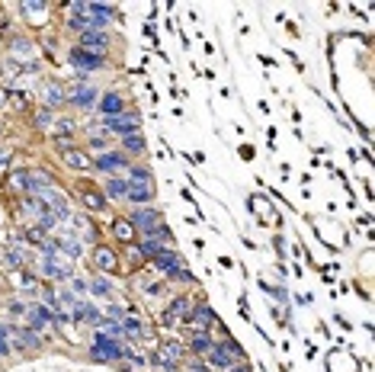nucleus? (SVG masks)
<instances>
[{
	"label": "nucleus",
	"mask_w": 375,
	"mask_h": 372,
	"mask_svg": "<svg viewBox=\"0 0 375 372\" xmlns=\"http://www.w3.org/2000/svg\"><path fill=\"white\" fill-rule=\"evenodd\" d=\"M151 260H154V266H158L164 276H170V279H193V273H189L186 266H183V260L177 254H170V250H161V254L151 257Z\"/></svg>",
	"instance_id": "nucleus-1"
},
{
	"label": "nucleus",
	"mask_w": 375,
	"mask_h": 372,
	"mask_svg": "<svg viewBox=\"0 0 375 372\" xmlns=\"http://www.w3.org/2000/svg\"><path fill=\"white\" fill-rule=\"evenodd\" d=\"M125 347H122V340H116V337H106V334H97V340H93V347H90V356L93 359H119V356H125Z\"/></svg>",
	"instance_id": "nucleus-2"
},
{
	"label": "nucleus",
	"mask_w": 375,
	"mask_h": 372,
	"mask_svg": "<svg viewBox=\"0 0 375 372\" xmlns=\"http://www.w3.org/2000/svg\"><path fill=\"white\" fill-rule=\"evenodd\" d=\"M132 228L135 231H144V235H151V231L161 228V215L154 209H147V205H138L132 212Z\"/></svg>",
	"instance_id": "nucleus-3"
},
{
	"label": "nucleus",
	"mask_w": 375,
	"mask_h": 372,
	"mask_svg": "<svg viewBox=\"0 0 375 372\" xmlns=\"http://www.w3.org/2000/svg\"><path fill=\"white\" fill-rule=\"evenodd\" d=\"M71 61L77 64V67H84V71H97V67H103V61L106 58L100 55V51H87V48H71Z\"/></svg>",
	"instance_id": "nucleus-4"
},
{
	"label": "nucleus",
	"mask_w": 375,
	"mask_h": 372,
	"mask_svg": "<svg viewBox=\"0 0 375 372\" xmlns=\"http://www.w3.org/2000/svg\"><path fill=\"white\" fill-rule=\"evenodd\" d=\"M103 125L112 128V132H119L122 138L138 132V119L135 116H106V119H103Z\"/></svg>",
	"instance_id": "nucleus-5"
},
{
	"label": "nucleus",
	"mask_w": 375,
	"mask_h": 372,
	"mask_svg": "<svg viewBox=\"0 0 375 372\" xmlns=\"http://www.w3.org/2000/svg\"><path fill=\"white\" fill-rule=\"evenodd\" d=\"M26 318H29L32 327H48L55 321V311L45 308V305H32V308H26Z\"/></svg>",
	"instance_id": "nucleus-6"
},
{
	"label": "nucleus",
	"mask_w": 375,
	"mask_h": 372,
	"mask_svg": "<svg viewBox=\"0 0 375 372\" xmlns=\"http://www.w3.org/2000/svg\"><path fill=\"white\" fill-rule=\"evenodd\" d=\"M128 199H135L138 205H147L154 199V183H128Z\"/></svg>",
	"instance_id": "nucleus-7"
},
{
	"label": "nucleus",
	"mask_w": 375,
	"mask_h": 372,
	"mask_svg": "<svg viewBox=\"0 0 375 372\" xmlns=\"http://www.w3.org/2000/svg\"><path fill=\"white\" fill-rule=\"evenodd\" d=\"M93 260H97V266H100V270H106V273H116V270H119L116 254L106 250V247H97V250H93Z\"/></svg>",
	"instance_id": "nucleus-8"
},
{
	"label": "nucleus",
	"mask_w": 375,
	"mask_h": 372,
	"mask_svg": "<svg viewBox=\"0 0 375 372\" xmlns=\"http://www.w3.org/2000/svg\"><path fill=\"white\" fill-rule=\"evenodd\" d=\"M109 45V36L106 32H84V39H81V48L87 51H97L100 48V55H103V48Z\"/></svg>",
	"instance_id": "nucleus-9"
},
{
	"label": "nucleus",
	"mask_w": 375,
	"mask_h": 372,
	"mask_svg": "<svg viewBox=\"0 0 375 372\" xmlns=\"http://www.w3.org/2000/svg\"><path fill=\"white\" fill-rule=\"evenodd\" d=\"M67 100L77 103V106H93V103H97V90L93 87H74L67 93Z\"/></svg>",
	"instance_id": "nucleus-10"
},
{
	"label": "nucleus",
	"mask_w": 375,
	"mask_h": 372,
	"mask_svg": "<svg viewBox=\"0 0 375 372\" xmlns=\"http://www.w3.org/2000/svg\"><path fill=\"white\" fill-rule=\"evenodd\" d=\"M93 167L97 170H119V167H125V158H122V154H112V151H103Z\"/></svg>",
	"instance_id": "nucleus-11"
},
{
	"label": "nucleus",
	"mask_w": 375,
	"mask_h": 372,
	"mask_svg": "<svg viewBox=\"0 0 375 372\" xmlns=\"http://www.w3.org/2000/svg\"><path fill=\"white\" fill-rule=\"evenodd\" d=\"M208 362L218 366V369H231V366H234V356L224 350V343H221V347H212V350H208Z\"/></svg>",
	"instance_id": "nucleus-12"
},
{
	"label": "nucleus",
	"mask_w": 375,
	"mask_h": 372,
	"mask_svg": "<svg viewBox=\"0 0 375 372\" xmlns=\"http://www.w3.org/2000/svg\"><path fill=\"white\" fill-rule=\"evenodd\" d=\"M64 161H67V167H74V170H90L93 167V161L87 158L84 151H77V148H67L64 151Z\"/></svg>",
	"instance_id": "nucleus-13"
},
{
	"label": "nucleus",
	"mask_w": 375,
	"mask_h": 372,
	"mask_svg": "<svg viewBox=\"0 0 375 372\" xmlns=\"http://www.w3.org/2000/svg\"><path fill=\"white\" fill-rule=\"evenodd\" d=\"M81 199H84V205L90 212H100L103 205H106V199H103V193H97V189H84L81 193Z\"/></svg>",
	"instance_id": "nucleus-14"
},
{
	"label": "nucleus",
	"mask_w": 375,
	"mask_h": 372,
	"mask_svg": "<svg viewBox=\"0 0 375 372\" xmlns=\"http://www.w3.org/2000/svg\"><path fill=\"white\" fill-rule=\"evenodd\" d=\"M100 109L106 112V116H119V112H122V97H116V93H106V97L100 100Z\"/></svg>",
	"instance_id": "nucleus-15"
},
{
	"label": "nucleus",
	"mask_w": 375,
	"mask_h": 372,
	"mask_svg": "<svg viewBox=\"0 0 375 372\" xmlns=\"http://www.w3.org/2000/svg\"><path fill=\"white\" fill-rule=\"evenodd\" d=\"M106 193L112 199H128V180H119V177H112L109 183H106Z\"/></svg>",
	"instance_id": "nucleus-16"
},
{
	"label": "nucleus",
	"mask_w": 375,
	"mask_h": 372,
	"mask_svg": "<svg viewBox=\"0 0 375 372\" xmlns=\"http://www.w3.org/2000/svg\"><path fill=\"white\" fill-rule=\"evenodd\" d=\"M189 321H196L199 327H208V324L215 321V315H212V308H208L205 302H202V305H199V308L193 311V315H189Z\"/></svg>",
	"instance_id": "nucleus-17"
},
{
	"label": "nucleus",
	"mask_w": 375,
	"mask_h": 372,
	"mask_svg": "<svg viewBox=\"0 0 375 372\" xmlns=\"http://www.w3.org/2000/svg\"><path fill=\"white\" fill-rule=\"evenodd\" d=\"M42 100H45L48 106H61V103L67 100V93H61V87H55V84H48V87L42 90Z\"/></svg>",
	"instance_id": "nucleus-18"
},
{
	"label": "nucleus",
	"mask_w": 375,
	"mask_h": 372,
	"mask_svg": "<svg viewBox=\"0 0 375 372\" xmlns=\"http://www.w3.org/2000/svg\"><path fill=\"white\" fill-rule=\"evenodd\" d=\"M189 350H193V353H208V350H212V337H208L205 331H199L193 337V343H189Z\"/></svg>",
	"instance_id": "nucleus-19"
},
{
	"label": "nucleus",
	"mask_w": 375,
	"mask_h": 372,
	"mask_svg": "<svg viewBox=\"0 0 375 372\" xmlns=\"http://www.w3.org/2000/svg\"><path fill=\"white\" fill-rule=\"evenodd\" d=\"M55 247L61 250V254H67V257H81V244H77L74 238H71V241L61 238V241H55Z\"/></svg>",
	"instance_id": "nucleus-20"
},
{
	"label": "nucleus",
	"mask_w": 375,
	"mask_h": 372,
	"mask_svg": "<svg viewBox=\"0 0 375 372\" xmlns=\"http://www.w3.org/2000/svg\"><path fill=\"white\" fill-rule=\"evenodd\" d=\"M180 356H183V347H180V343H177V340H170V343H164V350H161V359H167V362L173 359V362H177Z\"/></svg>",
	"instance_id": "nucleus-21"
},
{
	"label": "nucleus",
	"mask_w": 375,
	"mask_h": 372,
	"mask_svg": "<svg viewBox=\"0 0 375 372\" xmlns=\"http://www.w3.org/2000/svg\"><path fill=\"white\" fill-rule=\"evenodd\" d=\"M13 334H16V340H20V343H26V347H39V334L26 331V327H13Z\"/></svg>",
	"instance_id": "nucleus-22"
},
{
	"label": "nucleus",
	"mask_w": 375,
	"mask_h": 372,
	"mask_svg": "<svg viewBox=\"0 0 375 372\" xmlns=\"http://www.w3.org/2000/svg\"><path fill=\"white\" fill-rule=\"evenodd\" d=\"M122 144H125L132 154H141V151H144V138L138 135V132H135V135H125V138H122Z\"/></svg>",
	"instance_id": "nucleus-23"
},
{
	"label": "nucleus",
	"mask_w": 375,
	"mask_h": 372,
	"mask_svg": "<svg viewBox=\"0 0 375 372\" xmlns=\"http://www.w3.org/2000/svg\"><path fill=\"white\" fill-rule=\"evenodd\" d=\"M112 231H116V238H119V241H132V238H135L132 221H116V225H112Z\"/></svg>",
	"instance_id": "nucleus-24"
},
{
	"label": "nucleus",
	"mask_w": 375,
	"mask_h": 372,
	"mask_svg": "<svg viewBox=\"0 0 375 372\" xmlns=\"http://www.w3.org/2000/svg\"><path fill=\"white\" fill-rule=\"evenodd\" d=\"M10 186H20L23 193H29V170H13V174H10Z\"/></svg>",
	"instance_id": "nucleus-25"
},
{
	"label": "nucleus",
	"mask_w": 375,
	"mask_h": 372,
	"mask_svg": "<svg viewBox=\"0 0 375 372\" xmlns=\"http://www.w3.org/2000/svg\"><path fill=\"white\" fill-rule=\"evenodd\" d=\"M138 250H141L144 257H158V254H161L164 247H161V244H158V241H154V238H144L141 244H138Z\"/></svg>",
	"instance_id": "nucleus-26"
},
{
	"label": "nucleus",
	"mask_w": 375,
	"mask_h": 372,
	"mask_svg": "<svg viewBox=\"0 0 375 372\" xmlns=\"http://www.w3.org/2000/svg\"><path fill=\"white\" fill-rule=\"evenodd\" d=\"M122 331L125 334H144V327H141L138 318H125V321H122Z\"/></svg>",
	"instance_id": "nucleus-27"
},
{
	"label": "nucleus",
	"mask_w": 375,
	"mask_h": 372,
	"mask_svg": "<svg viewBox=\"0 0 375 372\" xmlns=\"http://www.w3.org/2000/svg\"><path fill=\"white\" fill-rule=\"evenodd\" d=\"M90 292H93V295H103V299H106V295H109V282H106V279H90Z\"/></svg>",
	"instance_id": "nucleus-28"
},
{
	"label": "nucleus",
	"mask_w": 375,
	"mask_h": 372,
	"mask_svg": "<svg viewBox=\"0 0 375 372\" xmlns=\"http://www.w3.org/2000/svg\"><path fill=\"white\" fill-rule=\"evenodd\" d=\"M36 125H39V128H51V125H55V116H51L48 109H42L39 119H36Z\"/></svg>",
	"instance_id": "nucleus-29"
},
{
	"label": "nucleus",
	"mask_w": 375,
	"mask_h": 372,
	"mask_svg": "<svg viewBox=\"0 0 375 372\" xmlns=\"http://www.w3.org/2000/svg\"><path fill=\"white\" fill-rule=\"evenodd\" d=\"M132 183H151V174L144 167H132Z\"/></svg>",
	"instance_id": "nucleus-30"
},
{
	"label": "nucleus",
	"mask_w": 375,
	"mask_h": 372,
	"mask_svg": "<svg viewBox=\"0 0 375 372\" xmlns=\"http://www.w3.org/2000/svg\"><path fill=\"white\" fill-rule=\"evenodd\" d=\"M186 311H189L186 299H177V302H173V305H170V318H173V315H180V318H183V315H186Z\"/></svg>",
	"instance_id": "nucleus-31"
},
{
	"label": "nucleus",
	"mask_w": 375,
	"mask_h": 372,
	"mask_svg": "<svg viewBox=\"0 0 375 372\" xmlns=\"http://www.w3.org/2000/svg\"><path fill=\"white\" fill-rule=\"evenodd\" d=\"M90 144H93V151H100V154L106 151V138H103V135H93V141H90Z\"/></svg>",
	"instance_id": "nucleus-32"
},
{
	"label": "nucleus",
	"mask_w": 375,
	"mask_h": 372,
	"mask_svg": "<svg viewBox=\"0 0 375 372\" xmlns=\"http://www.w3.org/2000/svg\"><path fill=\"white\" fill-rule=\"evenodd\" d=\"M13 48H16V51H23V55H29V51H32V45H29L26 39H16V42H13Z\"/></svg>",
	"instance_id": "nucleus-33"
},
{
	"label": "nucleus",
	"mask_w": 375,
	"mask_h": 372,
	"mask_svg": "<svg viewBox=\"0 0 375 372\" xmlns=\"http://www.w3.org/2000/svg\"><path fill=\"white\" fill-rule=\"evenodd\" d=\"M10 311H13V315H26V305L16 299V302H10Z\"/></svg>",
	"instance_id": "nucleus-34"
},
{
	"label": "nucleus",
	"mask_w": 375,
	"mask_h": 372,
	"mask_svg": "<svg viewBox=\"0 0 375 372\" xmlns=\"http://www.w3.org/2000/svg\"><path fill=\"white\" fill-rule=\"evenodd\" d=\"M186 372H208V366H205V362H189Z\"/></svg>",
	"instance_id": "nucleus-35"
},
{
	"label": "nucleus",
	"mask_w": 375,
	"mask_h": 372,
	"mask_svg": "<svg viewBox=\"0 0 375 372\" xmlns=\"http://www.w3.org/2000/svg\"><path fill=\"white\" fill-rule=\"evenodd\" d=\"M71 285H74V292H87V285L81 279H71Z\"/></svg>",
	"instance_id": "nucleus-36"
},
{
	"label": "nucleus",
	"mask_w": 375,
	"mask_h": 372,
	"mask_svg": "<svg viewBox=\"0 0 375 372\" xmlns=\"http://www.w3.org/2000/svg\"><path fill=\"white\" fill-rule=\"evenodd\" d=\"M13 334V327H7V324H0V340H4V337H10Z\"/></svg>",
	"instance_id": "nucleus-37"
},
{
	"label": "nucleus",
	"mask_w": 375,
	"mask_h": 372,
	"mask_svg": "<svg viewBox=\"0 0 375 372\" xmlns=\"http://www.w3.org/2000/svg\"><path fill=\"white\" fill-rule=\"evenodd\" d=\"M7 161H10V151H0V167H4Z\"/></svg>",
	"instance_id": "nucleus-38"
},
{
	"label": "nucleus",
	"mask_w": 375,
	"mask_h": 372,
	"mask_svg": "<svg viewBox=\"0 0 375 372\" xmlns=\"http://www.w3.org/2000/svg\"><path fill=\"white\" fill-rule=\"evenodd\" d=\"M10 353V347H7V340H0V356H7Z\"/></svg>",
	"instance_id": "nucleus-39"
},
{
	"label": "nucleus",
	"mask_w": 375,
	"mask_h": 372,
	"mask_svg": "<svg viewBox=\"0 0 375 372\" xmlns=\"http://www.w3.org/2000/svg\"><path fill=\"white\" fill-rule=\"evenodd\" d=\"M231 372H250V366H234Z\"/></svg>",
	"instance_id": "nucleus-40"
}]
</instances>
